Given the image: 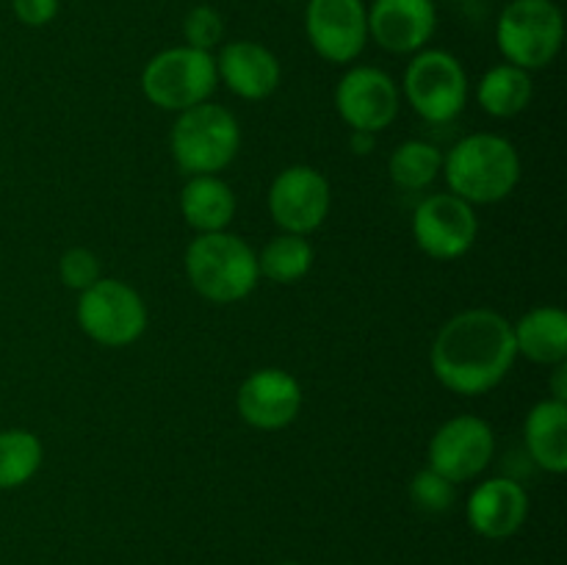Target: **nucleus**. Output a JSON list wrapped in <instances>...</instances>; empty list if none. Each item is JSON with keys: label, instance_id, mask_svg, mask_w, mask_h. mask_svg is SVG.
I'll return each instance as SVG.
<instances>
[{"label": "nucleus", "instance_id": "f257e3e1", "mask_svg": "<svg viewBox=\"0 0 567 565\" xmlns=\"http://www.w3.org/2000/svg\"><path fill=\"white\" fill-rule=\"evenodd\" d=\"M518 360L513 321L491 308H468L437 330L430 349L432 374L463 397L493 391Z\"/></svg>", "mask_w": 567, "mask_h": 565}, {"label": "nucleus", "instance_id": "f03ea898", "mask_svg": "<svg viewBox=\"0 0 567 565\" xmlns=\"http://www.w3.org/2000/svg\"><path fill=\"white\" fill-rule=\"evenodd\" d=\"M443 177L454 197L471 205L507 199L520 181V155L498 133H471L443 155Z\"/></svg>", "mask_w": 567, "mask_h": 565}, {"label": "nucleus", "instance_id": "7ed1b4c3", "mask_svg": "<svg viewBox=\"0 0 567 565\" xmlns=\"http://www.w3.org/2000/svg\"><path fill=\"white\" fill-rule=\"evenodd\" d=\"M186 277L214 305L247 299L260 280L258 253L236 233H199L186 249Z\"/></svg>", "mask_w": 567, "mask_h": 565}, {"label": "nucleus", "instance_id": "20e7f679", "mask_svg": "<svg viewBox=\"0 0 567 565\" xmlns=\"http://www.w3.org/2000/svg\"><path fill=\"white\" fill-rule=\"evenodd\" d=\"M241 147L238 120L216 103H199L181 111L169 133V150L175 164L188 177L216 175L227 170Z\"/></svg>", "mask_w": 567, "mask_h": 565}, {"label": "nucleus", "instance_id": "39448f33", "mask_svg": "<svg viewBox=\"0 0 567 565\" xmlns=\"http://www.w3.org/2000/svg\"><path fill=\"white\" fill-rule=\"evenodd\" d=\"M216 59L208 50L188 48H166L147 61L142 72V92L155 109L181 111L194 109L199 103H208L216 92Z\"/></svg>", "mask_w": 567, "mask_h": 565}, {"label": "nucleus", "instance_id": "423d86ee", "mask_svg": "<svg viewBox=\"0 0 567 565\" xmlns=\"http://www.w3.org/2000/svg\"><path fill=\"white\" fill-rule=\"evenodd\" d=\"M496 42L507 64L543 70L563 50V9L554 0H509L496 22Z\"/></svg>", "mask_w": 567, "mask_h": 565}, {"label": "nucleus", "instance_id": "0eeeda50", "mask_svg": "<svg viewBox=\"0 0 567 565\" xmlns=\"http://www.w3.org/2000/svg\"><path fill=\"white\" fill-rule=\"evenodd\" d=\"M399 92L408 97L415 114L432 125L452 122L468 103V72L449 50H419L408 64Z\"/></svg>", "mask_w": 567, "mask_h": 565}, {"label": "nucleus", "instance_id": "6e6552de", "mask_svg": "<svg viewBox=\"0 0 567 565\" xmlns=\"http://www.w3.org/2000/svg\"><path fill=\"white\" fill-rule=\"evenodd\" d=\"M78 325L100 347H131L147 330L142 294L116 277H100L78 297Z\"/></svg>", "mask_w": 567, "mask_h": 565}, {"label": "nucleus", "instance_id": "1a4fd4ad", "mask_svg": "<svg viewBox=\"0 0 567 565\" xmlns=\"http://www.w3.org/2000/svg\"><path fill=\"white\" fill-rule=\"evenodd\" d=\"M496 454L493 427L480 415H454L443 421L426 449V463L449 482H471L491 465Z\"/></svg>", "mask_w": 567, "mask_h": 565}, {"label": "nucleus", "instance_id": "9d476101", "mask_svg": "<svg viewBox=\"0 0 567 565\" xmlns=\"http://www.w3.org/2000/svg\"><path fill=\"white\" fill-rule=\"evenodd\" d=\"M480 236V216L474 205L446 194H430L413 214V238L432 260H457L474 247Z\"/></svg>", "mask_w": 567, "mask_h": 565}, {"label": "nucleus", "instance_id": "9b49d317", "mask_svg": "<svg viewBox=\"0 0 567 565\" xmlns=\"http://www.w3.org/2000/svg\"><path fill=\"white\" fill-rule=\"evenodd\" d=\"M332 192L330 181L313 166H288L271 181L269 197V216L282 233H308L319 230L330 214Z\"/></svg>", "mask_w": 567, "mask_h": 565}, {"label": "nucleus", "instance_id": "f8f14e48", "mask_svg": "<svg viewBox=\"0 0 567 565\" xmlns=\"http://www.w3.org/2000/svg\"><path fill=\"white\" fill-rule=\"evenodd\" d=\"M305 33L330 64H349L369 44V6L363 0H308Z\"/></svg>", "mask_w": 567, "mask_h": 565}, {"label": "nucleus", "instance_id": "ddd939ff", "mask_svg": "<svg viewBox=\"0 0 567 565\" xmlns=\"http://www.w3.org/2000/svg\"><path fill=\"white\" fill-rule=\"evenodd\" d=\"M402 92L380 66H352L336 86V111L352 131L380 133L399 116Z\"/></svg>", "mask_w": 567, "mask_h": 565}, {"label": "nucleus", "instance_id": "4468645a", "mask_svg": "<svg viewBox=\"0 0 567 565\" xmlns=\"http://www.w3.org/2000/svg\"><path fill=\"white\" fill-rule=\"evenodd\" d=\"M236 408L255 430H282L302 410V386L282 369H258L238 388Z\"/></svg>", "mask_w": 567, "mask_h": 565}, {"label": "nucleus", "instance_id": "2eb2a0df", "mask_svg": "<svg viewBox=\"0 0 567 565\" xmlns=\"http://www.w3.org/2000/svg\"><path fill=\"white\" fill-rule=\"evenodd\" d=\"M435 28V0H371L369 6V39L388 53H419L430 44Z\"/></svg>", "mask_w": 567, "mask_h": 565}, {"label": "nucleus", "instance_id": "dca6fc26", "mask_svg": "<svg viewBox=\"0 0 567 565\" xmlns=\"http://www.w3.org/2000/svg\"><path fill=\"white\" fill-rule=\"evenodd\" d=\"M465 518L471 530L487 541L513 537L529 518V493L509 476H493L471 491Z\"/></svg>", "mask_w": 567, "mask_h": 565}, {"label": "nucleus", "instance_id": "f3484780", "mask_svg": "<svg viewBox=\"0 0 567 565\" xmlns=\"http://www.w3.org/2000/svg\"><path fill=\"white\" fill-rule=\"evenodd\" d=\"M216 59V75L241 100H266L280 86V61L264 44L252 39H236L219 50Z\"/></svg>", "mask_w": 567, "mask_h": 565}, {"label": "nucleus", "instance_id": "a211bd4d", "mask_svg": "<svg viewBox=\"0 0 567 565\" xmlns=\"http://www.w3.org/2000/svg\"><path fill=\"white\" fill-rule=\"evenodd\" d=\"M515 349L526 360L557 366L567 360V314L557 305H537L513 325Z\"/></svg>", "mask_w": 567, "mask_h": 565}, {"label": "nucleus", "instance_id": "6ab92c4d", "mask_svg": "<svg viewBox=\"0 0 567 565\" xmlns=\"http://www.w3.org/2000/svg\"><path fill=\"white\" fill-rule=\"evenodd\" d=\"M524 441L529 458L548 474L567 471V402L543 399L524 421Z\"/></svg>", "mask_w": 567, "mask_h": 565}, {"label": "nucleus", "instance_id": "aec40b11", "mask_svg": "<svg viewBox=\"0 0 567 565\" xmlns=\"http://www.w3.org/2000/svg\"><path fill=\"white\" fill-rule=\"evenodd\" d=\"M181 214L199 233H221L236 216V194L219 175H194L181 192Z\"/></svg>", "mask_w": 567, "mask_h": 565}, {"label": "nucleus", "instance_id": "412c9836", "mask_svg": "<svg viewBox=\"0 0 567 565\" xmlns=\"http://www.w3.org/2000/svg\"><path fill=\"white\" fill-rule=\"evenodd\" d=\"M532 75L526 70L515 64H496L482 75L480 89H476V100H480L482 111L496 120H509V116H518L520 111H526V105L532 103Z\"/></svg>", "mask_w": 567, "mask_h": 565}, {"label": "nucleus", "instance_id": "4be33fe9", "mask_svg": "<svg viewBox=\"0 0 567 565\" xmlns=\"http://www.w3.org/2000/svg\"><path fill=\"white\" fill-rule=\"evenodd\" d=\"M313 258L316 255L308 238L299 236V233H280L260 249L258 271L266 280L291 286V282L302 280L308 275Z\"/></svg>", "mask_w": 567, "mask_h": 565}, {"label": "nucleus", "instance_id": "5701e85b", "mask_svg": "<svg viewBox=\"0 0 567 565\" xmlns=\"http://www.w3.org/2000/svg\"><path fill=\"white\" fill-rule=\"evenodd\" d=\"M443 170V155L435 144L421 142V138H410L393 150L391 161H388V172L391 181L404 192H424L435 183V177Z\"/></svg>", "mask_w": 567, "mask_h": 565}, {"label": "nucleus", "instance_id": "b1692460", "mask_svg": "<svg viewBox=\"0 0 567 565\" xmlns=\"http://www.w3.org/2000/svg\"><path fill=\"white\" fill-rule=\"evenodd\" d=\"M44 458L42 441L31 430L0 432V491H14L33 480Z\"/></svg>", "mask_w": 567, "mask_h": 565}, {"label": "nucleus", "instance_id": "393cba45", "mask_svg": "<svg viewBox=\"0 0 567 565\" xmlns=\"http://www.w3.org/2000/svg\"><path fill=\"white\" fill-rule=\"evenodd\" d=\"M410 499H413L415 507L424 510V513L441 515L452 510L454 499H457V485L426 465V469H421L419 474L410 480Z\"/></svg>", "mask_w": 567, "mask_h": 565}, {"label": "nucleus", "instance_id": "a878e982", "mask_svg": "<svg viewBox=\"0 0 567 565\" xmlns=\"http://www.w3.org/2000/svg\"><path fill=\"white\" fill-rule=\"evenodd\" d=\"M183 39L188 48L214 53L216 44H221L225 39V20L214 6H194L183 20Z\"/></svg>", "mask_w": 567, "mask_h": 565}, {"label": "nucleus", "instance_id": "bb28decb", "mask_svg": "<svg viewBox=\"0 0 567 565\" xmlns=\"http://www.w3.org/2000/svg\"><path fill=\"white\" fill-rule=\"evenodd\" d=\"M59 275H61V280H64L66 288H72V291L81 294V291H86L89 286H94L100 277H103V269H100V258L92 253V249L72 247L61 255Z\"/></svg>", "mask_w": 567, "mask_h": 565}, {"label": "nucleus", "instance_id": "cd10ccee", "mask_svg": "<svg viewBox=\"0 0 567 565\" xmlns=\"http://www.w3.org/2000/svg\"><path fill=\"white\" fill-rule=\"evenodd\" d=\"M59 0H11V11L28 28H42L59 14Z\"/></svg>", "mask_w": 567, "mask_h": 565}, {"label": "nucleus", "instance_id": "c85d7f7f", "mask_svg": "<svg viewBox=\"0 0 567 565\" xmlns=\"http://www.w3.org/2000/svg\"><path fill=\"white\" fill-rule=\"evenodd\" d=\"M551 399H557V402H567V363L554 366V377H551Z\"/></svg>", "mask_w": 567, "mask_h": 565}, {"label": "nucleus", "instance_id": "c756f323", "mask_svg": "<svg viewBox=\"0 0 567 565\" xmlns=\"http://www.w3.org/2000/svg\"><path fill=\"white\" fill-rule=\"evenodd\" d=\"M374 136H377V133L352 131V136H349V147H352L358 155H369L371 150H374V144H377Z\"/></svg>", "mask_w": 567, "mask_h": 565}, {"label": "nucleus", "instance_id": "7c9ffc66", "mask_svg": "<svg viewBox=\"0 0 567 565\" xmlns=\"http://www.w3.org/2000/svg\"><path fill=\"white\" fill-rule=\"evenodd\" d=\"M277 565H299V563H291V559H286V563H277Z\"/></svg>", "mask_w": 567, "mask_h": 565}, {"label": "nucleus", "instance_id": "2f4dec72", "mask_svg": "<svg viewBox=\"0 0 567 565\" xmlns=\"http://www.w3.org/2000/svg\"><path fill=\"white\" fill-rule=\"evenodd\" d=\"M435 3H437V0H435Z\"/></svg>", "mask_w": 567, "mask_h": 565}]
</instances>
